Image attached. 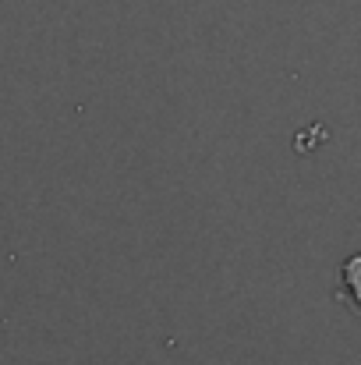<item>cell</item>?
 <instances>
[{
    "label": "cell",
    "instance_id": "obj_1",
    "mask_svg": "<svg viewBox=\"0 0 361 365\" xmlns=\"http://www.w3.org/2000/svg\"><path fill=\"white\" fill-rule=\"evenodd\" d=\"M337 294H340V302L355 316H361V252L344 259V266H340V291Z\"/></svg>",
    "mask_w": 361,
    "mask_h": 365
}]
</instances>
